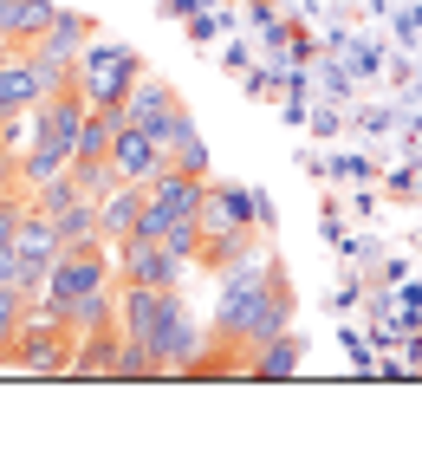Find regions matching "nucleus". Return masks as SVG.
I'll return each mask as SVG.
<instances>
[{"label": "nucleus", "instance_id": "f257e3e1", "mask_svg": "<svg viewBox=\"0 0 422 455\" xmlns=\"http://www.w3.org/2000/svg\"><path fill=\"white\" fill-rule=\"evenodd\" d=\"M117 325H123V339H137V345H150L169 378H188V364L202 358V325L195 313L182 306V286H169V293H156V286H123L117 280Z\"/></svg>", "mask_w": 422, "mask_h": 455}, {"label": "nucleus", "instance_id": "f03ea898", "mask_svg": "<svg viewBox=\"0 0 422 455\" xmlns=\"http://www.w3.org/2000/svg\"><path fill=\"white\" fill-rule=\"evenodd\" d=\"M292 325V286L280 267H267V274H241V280H227V299H221V313H215V332L221 339H235V345H267L273 332H286Z\"/></svg>", "mask_w": 422, "mask_h": 455}, {"label": "nucleus", "instance_id": "7ed1b4c3", "mask_svg": "<svg viewBox=\"0 0 422 455\" xmlns=\"http://www.w3.org/2000/svg\"><path fill=\"white\" fill-rule=\"evenodd\" d=\"M104 247H111V241H78V247H59V260H52L46 286H39L33 313H46V319H59V325H72V332H78V306L117 286V260L104 254Z\"/></svg>", "mask_w": 422, "mask_h": 455}, {"label": "nucleus", "instance_id": "20e7f679", "mask_svg": "<svg viewBox=\"0 0 422 455\" xmlns=\"http://www.w3.org/2000/svg\"><path fill=\"white\" fill-rule=\"evenodd\" d=\"M72 78H78V92H84V105H111V111H123V98L137 92L143 66H137L131 46H117V39H92V46L78 52Z\"/></svg>", "mask_w": 422, "mask_h": 455}, {"label": "nucleus", "instance_id": "39448f33", "mask_svg": "<svg viewBox=\"0 0 422 455\" xmlns=\"http://www.w3.org/2000/svg\"><path fill=\"white\" fill-rule=\"evenodd\" d=\"M72 345H78L72 325H59L46 313H27L13 345H7V364H20V371H72Z\"/></svg>", "mask_w": 422, "mask_h": 455}, {"label": "nucleus", "instance_id": "423d86ee", "mask_svg": "<svg viewBox=\"0 0 422 455\" xmlns=\"http://www.w3.org/2000/svg\"><path fill=\"white\" fill-rule=\"evenodd\" d=\"M123 117H131L137 131H150V137L163 143V150H169V143H176V137L188 131V124H195V117H188V105H182V98L163 85V78H137V92L123 98Z\"/></svg>", "mask_w": 422, "mask_h": 455}, {"label": "nucleus", "instance_id": "0eeeda50", "mask_svg": "<svg viewBox=\"0 0 422 455\" xmlns=\"http://www.w3.org/2000/svg\"><path fill=\"white\" fill-rule=\"evenodd\" d=\"M52 260H59V235H52V221L27 202V215H20V235H13V286L39 299V286H46Z\"/></svg>", "mask_w": 422, "mask_h": 455}, {"label": "nucleus", "instance_id": "6e6552de", "mask_svg": "<svg viewBox=\"0 0 422 455\" xmlns=\"http://www.w3.org/2000/svg\"><path fill=\"white\" fill-rule=\"evenodd\" d=\"M117 247V280L123 286H156V293H169V286H182V254H169L163 241H143V235H123L111 241Z\"/></svg>", "mask_w": 422, "mask_h": 455}, {"label": "nucleus", "instance_id": "1a4fd4ad", "mask_svg": "<svg viewBox=\"0 0 422 455\" xmlns=\"http://www.w3.org/2000/svg\"><path fill=\"white\" fill-rule=\"evenodd\" d=\"M260 202L267 196L241 189V182H208V189H202V235H253Z\"/></svg>", "mask_w": 422, "mask_h": 455}, {"label": "nucleus", "instance_id": "9d476101", "mask_svg": "<svg viewBox=\"0 0 422 455\" xmlns=\"http://www.w3.org/2000/svg\"><path fill=\"white\" fill-rule=\"evenodd\" d=\"M117 351H123V325L111 319H92L78 325V345H72V378H117Z\"/></svg>", "mask_w": 422, "mask_h": 455}, {"label": "nucleus", "instance_id": "9b49d317", "mask_svg": "<svg viewBox=\"0 0 422 455\" xmlns=\"http://www.w3.org/2000/svg\"><path fill=\"white\" fill-rule=\"evenodd\" d=\"M163 163H169V150H163L150 131H137V124L123 117L117 137H111V176H117V182H150Z\"/></svg>", "mask_w": 422, "mask_h": 455}, {"label": "nucleus", "instance_id": "f8f14e48", "mask_svg": "<svg viewBox=\"0 0 422 455\" xmlns=\"http://www.w3.org/2000/svg\"><path fill=\"white\" fill-rule=\"evenodd\" d=\"M92 39H98L92 20L72 13V7H59V13H52V27L33 39V52H39V59H52V66H78V52L92 46Z\"/></svg>", "mask_w": 422, "mask_h": 455}, {"label": "nucleus", "instance_id": "ddd939ff", "mask_svg": "<svg viewBox=\"0 0 422 455\" xmlns=\"http://www.w3.org/2000/svg\"><path fill=\"white\" fill-rule=\"evenodd\" d=\"M52 13H59V0H0V39L7 46H33L52 27Z\"/></svg>", "mask_w": 422, "mask_h": 455}, {"label": "nucleus", "instance_id": "4468645a", "mask_svg": "<svg viewBox=\"0 0 422 455\" xmlns=\"http://www.w3.org/2000/svg\"><path fill=\"white\" fill-rule=\"evenodd\" d=\"M299 371V339L292 332H273L267 345H253V358H247V378H292Z\"/></svg>", "mask_w": 422, "mask_h": 455}, {"label": "nucleus", "instance_id": "2eb2a0df", "mask_svg": "<svg viewBox=\"0 0 422 455\" xmlns=\"http://www.w3.org/2000/svg\"><path fill=\"white\" fill-rule=\"evenodd\" d=\"M98 209H104V235H111V241H123V235L137 228V215H143V182H117V189L104 196Z\"/></svg>", "mask_w": 422, "mask_h": 455}, {"label": "nucleus", "instance_id": "dca6fc26", "mask_svg": "<svg viewBox=\"0 0 422 455\" xmlns=\"http://www.w3.org/2000/svg\"><path fill=\"white\" fill-rule=\"evenodd\" d=\"M27 313H33V293H20L13 280H0V358H7V345H13V332H20Z\"/></svg>", "mask_w": 422, "mask_h": 455}, {"label": "nucleus", "instance_id": "f3484780", "mask_svg": "<svg viewBox=\"0 0 422 455\" xmlns=\"http://www.w3.org/2000/svg\"><path fill=\"white\" fill-rule=\"evenodd\" d=\"M169 163H176V170H195V176H208V143H202V131L195 124H188V131L169 143Z\"/></svg>", "mask_w": 422, "mask_h": 455}]
</instances>
